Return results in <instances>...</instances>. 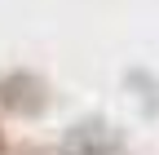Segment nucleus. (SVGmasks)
Listing matches in <instances>:
<instances>
[{"instance_id": "1", "label": "nucleus", "mask_w": 159, "mask_h": 155, "mask_svg": "<svg viewBox=\"0 0 159 155\" xmlns=\"http://www.w3.org/2000/svg\"><path fill=\"white\" fill-rule=\"evenodd\" d=\"M57 155H133V146L106 115H84L57 138Z\"/></svg>"}, {"instance_id": "2", "label": "nucleus", "mask_w": 159, "mask_h": 155, "mask_svg": "<svg viewBox=\"0 0 159 155\" xmlns=\"http://www.w3.org/2000/svg\"><path fill=\"white\" fill-rule=\"evenodd\" d=\"M0 111L18 115V120L44 115L49 111V84L40 80L35 71H9V75H0Z\"/></svg>"}, {"instance_id": "3", "label": "nucleus", "mask_w": 159, "mask_h": 155, "mask_svg": "<svg viewBox=\"0 0 159 155\" xmlns=\"http://www.w3.org/2000/svg\"><path fill=\"white\" fill-rule=\"evenodd\" d=\"M5 155H49V151L35 142H18V146H5Z\"/></svg>"}, {"instance_id": "4", "label": "nucleus", "mask_w": 159, "mask_h": 155, "mask_svg": "<svg viewBox=\"0 0 159 155\" xmlns=\"http://www.w3.org/2000/svg\"><path fill=\"white\" fill-rule=\"evenodd\" d=\"M5 146H9V142H5V129H0V155H5Z\"/></svg>"}]
</instances>
